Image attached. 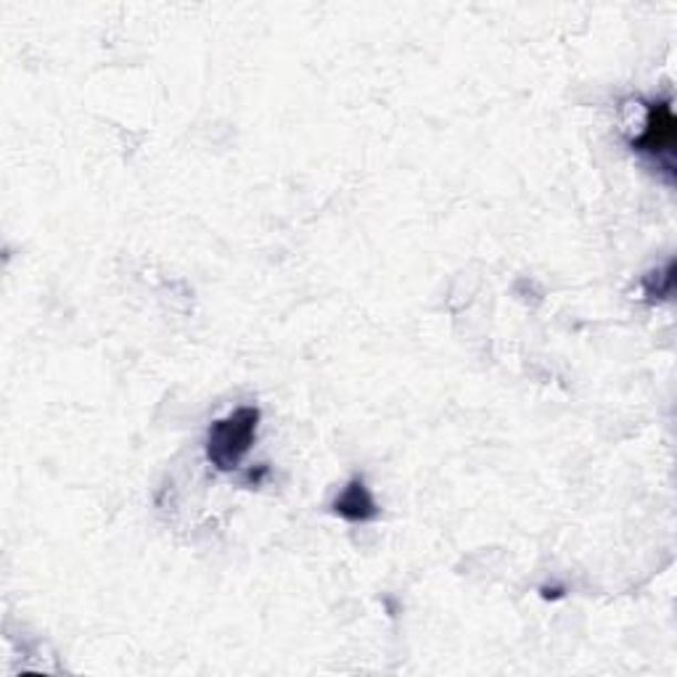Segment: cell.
Segmentation results:
<instances>
[{
  "instance_id": "2",
  "label": "cell",
  "mask_w": 677,
  "mask_h": 677,
  "mask_svg": "<svg viewBox=\"0 0 677 677\" xmlns=\"http://www.w3.org/2000/svg\"><path fill=\"white\" fill-rule=\"evenodd\" d=\"M633 148L640 154H648L654 159L673 162L675 152V114L669 101H654L648 104L643 131L633 138Z\"/></svg>"
},
{
  "instance_id": "1",
  "label": "cell",
  "mask_w": 677,
  "mask_h": 677,
  "mask_svg": "<svg viewBox=\"0 0 677 677\" xmlns=\"http://www.w3.org/2000/svg\"><path fill=\"white\" fill-rule=\"evenodd\" d=\"M257 421H260V410L257 408H239L230 413L228 418L212 424L207 437V458L218 466L220 471H230L241 464L257 437Z\"/></svg>"
},
{
  "instance_id": "4",
  "label": "cell",
  "mask_w": 677,
  "mask_h": 677,
  "mask_svg": "<svg viewBox=\"0 0 677 677\" xmlns=\"http://www.w3.org/2000/svg\"><path fill=\"white\" fill-rule=\"evenodd\" d=\"M673 262H667L665 270H656L646 279V291L648 296H669L673 294Z\"/></svg>"
},
{
  "instance_id": "3",
  "label": "cell",
  "mask_w": 677,
  "mask_h": 677,
  "mask_svg": "<svg viewBox=\"0 0 677 677\" xmlns=\"http://www.w3.org/2000/svg\"><path fill=\"white\" fill-rule=\"evenodd\" d=\"M334 511L338 513V517H344L350 521H371V519H376V513H378L368 487H365L361 479H352V482L344 487L342 496L336 498Z\"/></svg>"
}]
</instances>
